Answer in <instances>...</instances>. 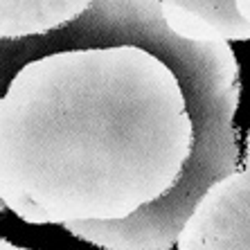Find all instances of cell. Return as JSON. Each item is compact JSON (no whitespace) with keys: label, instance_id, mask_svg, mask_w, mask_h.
<instances>
[{"label":"cell","instance_id":"1","mask_svg":"<svg viewBox=\"0 0 250 250\" xmlns=\"http://www.w3.org/2000/svg\"><path fill=\"white\" fill-rule=\"evenodd\" d=\"M120 47L34 59L0 97V203L25 223L120 221L181 174L192 124L178 83L86 131Z\"/></svg>","mask_w":250,"mask_h":250},{"label":"cell","instance_id":"5","mask_svg":"<svg viewBox=\"0 0 250 250\" xmlns=\"http://www.w3.org/2000/svg\"><path fill=\"white\" fill-rule=\"evenodd\" d=\"M95 0H0V41L41 39L75 23Z\"/></svg>","mask_w":250,"mask_h":250},{"label":"cell","instance_id":"2","mask_svg":"<svg viewBox=\"0 0 250 250\" xmlns=\"http://www.w3.org/2000/svg\"><path fill=\"white\" fill-rule=\"evenodd\" d=\"M171 41L158 0H95L90 9L68 27L41 39L0 41V90L25 63L63 50L140 47L158 57ZM5 205L0 203V212Z\"/></svg>","mask_w":250,"mask_h":250},{"label":"cell","instance_id":"3","mask_svg":"<svg viewBox=\"0 0 250 250\" xmlns=\"http://www.w3.org/2000/svg\"><path fill=\"white\" fill-rule=\"evenodd\" d=\"M176 246L178 250H250V133L241 169L205 192Z\"/></svg>","mask_w":250,"mask_h":250},{"label":"cell","instance_id":"4","mask_svg":"<svg viewBox=\"0 0 250 250\" xmlns=\"http://www.w3.org/2000/svg\"><path fill=\"white\" fill-rule=\"evenodd\" d=\"M163 21L176 39L192 43L250 41V23L234 0H158Z\"/></svg>","mask_w":250,"mask_h":250},{"label":"cell","instance_id":"6","mask_svg":"<svg viewBox=\"0 0 250 250\" xmlns=\"http://www.w3.org/2000/svg\"><path fill=\"white\" fill-rule=\"evenodd\" d=\"M0 250H29V248H21V246H14L5 239H0Z\"/></svg>","mask_w":250,"mask_h":250}]
</instances>
